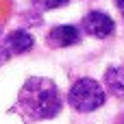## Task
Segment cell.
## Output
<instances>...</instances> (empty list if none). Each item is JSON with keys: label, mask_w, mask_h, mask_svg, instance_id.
Wrapping results in <instances>:
<instances>
[{"label": "cell", "mask_w": 124, "mask_h": 124, "mask_svg": "<svg viewBox=\"0 0 124 124\" xmlns=\"http://www.w3.org/2000/svg\"><path fill=\"white\" fill-rule=\"evenodd\" d=\"M116 7L120 9V13L124 15V0H116Z\"/></svg>", "instance_id": "obj_9"}, {"label": "cell", "mask_w": 124, "mask_h": 124, "mask_svg": "<svg viewBox=\"0 0 124 124\" xmlns=\"http://www.w3.org/2000/svg\"><path fill=\"white\" fill-rule=\"evenodd\" d=\"M105 85L109 87L111 94L124 96V63L122 65H111L105 72Z\"/></svg>", "instance_id": "obj_6"}, {"label": "cell", "mask_w": 124, "mask_h": 124, "mask_svg": "<svg viewBox=\"0 0 124 124\" xmlns=\"http://www.w3.org/2000/svg\"><path fill=\"white\" fill-rule=\"evenodd\" d=\"M9 57H11V54H9V52H7V50H4V48L0 46V68H2V65H4V63L9 61Z\"/></svg>", "instance_id": "obj_8"}, {"label": "cell", "mask_w": 124, "mask_h": 124, "mask_svg": "<svg viewBox=\"0 0 124 124\" xmlns=\"http://www.w3.org/2000/svg\"><path fill=\"white\" fill-rule=\"evenodd\" d=\"M33 46H35L33 35L26 33V31H22V28L9 33V35L4 37V44H2V48H4L11 57H13V54H24V52H28Z\"/></svg>", "instance_id": "obj_5"}, {"label": "cell", "mask_w": 124, "mask_h": 124, "mask_svg": "<svg viewBox=\"0 0 124 124\" xmlns=\"http://www.w3.org/2000/svg\"><path fill=\"white\" fill-rule=\"evenodd\" d=\"M17 105L31 120H50L54 118L63 102L59 96V87L50 78H28L17 96Z\"/></svg>", "instance_id": "obj_1"}, {"label": "cell", "mask_w": 124, "mask_h": 124, "mask_svg": "<svg viewBox=\"0 0 124 124\" xmlns=\"http://www.w3.org/2000/svg\"><path fill=\"white\" fill-rule=\"evenodd\" d=\"M81 41V28L74 26V24H61V26H54L50 33H48V44L52 48H68V46H74Z\"/></svg>", "instance_id": "obj_4"}, {"label": "cell", "mask_w": 124, "mask_h": 124, "mask_svg": "<svg viewBox=\"0 0 124 124\" xmlns=\"http://www.w3.org/2000/svg\"><path fill=\"white\" fill-rule=\"evenodd\" d=\"M70 0H33V4L39 9V11H52V9H59L63 4H68Z\"/></svg>", "instance_id": "obj_7"}, {"label": "cell", "mask_w": 124, "mask_h": 124, "mask_svg": "<svg viewBox=\"0 0 124 124\" xmlns=\"http://www.w3.org/2000/svg\"><path fill=\"white\" fill-rule=\"evenodd\" d=\"M105 89L100 87L98 81L94 78H78L72 87H70V94H68V100L70 105L81 111V113H89V111H96L98 107L105 105Z\"/></svg>", "instance_id": "obj_2"}, {"label": "cell", "mask_w": 124, "mask_h": 124, "mask_svg": "<svg viewBox=\"0 0 124 124\" xmlns=\"http://www.w3.org/2000/svg\"><path fill=\"white\" fill-rule=\"evenodd\" d=\"M120 124H124V116H122V118H120Z\"/></svg>", "instance_id": "obj_10"}, {"label": "cell", "mask_w": 124, "mask_h": 124, "mask_svg": "<svg viewBox=\"0 0 124 124\" xmlns=\"http://www.w3.org/2000/svg\"><path fill=\"white\" fill-rule=\"evenodd\" d=\"M81 26H83V31H85L87 35L98 37V39H105V37L113 35V31H116L113 17L107 15V13H102V11H92V13H87V15L83 17Z\"/></svg>", "instance_id": "obj_3"}]
</instances>
